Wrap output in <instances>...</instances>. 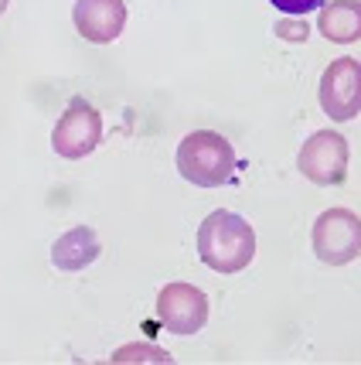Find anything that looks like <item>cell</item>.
I'll return each instance as SVG.
<instances>
[{"label": "cell", "mask_w": 361, "mask_h": 365, "mask_svg": "<svg viewBox=\"0 0 361 365\" xmlns=\"http://www.w3.org/2000/svg\"><path fill=\"white\" fill-rule=\"evenodd\" d=\"M99 140H103V113L89 99L72 96V103L65 106L51 130V150L65 160H82L99 147Z\"/></svg>", "instance_id": "277c9868"}, {"label": "cell", "mask_w": 361, "mask_h": 365, "mask_svg": "<svg viewBox=\"0 0 361 365\" xmlns=\"http://www.w3.org/2000/svg\"><path fill=\"white\" fill-rule=\"evenodd\" d=\"M177 175L194 188H221L236 178V147L215 130H191L184 140L177 143Z\"/></svg>", "instance_id": "7a4b0ae2"}, {"label": "cell", "mask_w": 361, "mask_h": 365, "mask_svg": "<svg viewBox=\"0 0 361 365\" xmlns=\"http://www.w3.org/2000/svg\"><path fill=\"white\" fill-rule=\"evenodd\" d=\"M320 110L328 113L334 123H347L361 113V62L358 58H334L320 72L317 86Z\"/></svg>", "instance_id": "8992f818"}, {"label": "cell", "mask_w": 361, "mask_h": 365, "mask_svg": "<svg viewBox=\"0 0 361 365\" xmlns=\"http://www.w3.org/2000/svg\"><path fill=\"white\" fill-rule=\"evenodd\" d=\"M7 7H11V0H0V14H4V11H7Z\"/></svg>", "instance_id": "5bb4252c"}, {"label": "cell", "mask_w": 361, "mask_h": 365, "mask_svg": "<svg viewBox=\"0 0 361 365\" xmlns=\"http://www.w3.org/2000/svg\"><path fill=\"white\" fill-rule=\"evenodd\" d=\"M211 314V301L208 294L198 290L194 284L174 280L164 284L157 294V321L174 334H198L208 324Z\"/></svg>", "instance_id": "52a82bcc"}, {"label": "cell", "mask_w": 361, "mask_h": 365, "mask_svg": "<svg viewBox=\"0 0 361 365\" xmlns=\"http://www.w3.org/2000/svg\"><path fill=\"white\" fill-rule=\"evenodd\" d=\"M126 17L130 11L123 0H75L72 4V24L93 45L116 41L126 31Z\"/></svg>", "instance_id": "ba28073f"}, {"label": "cell", "mask_w": 361, "mask_h": 365, "mask_svg": "<svg viewBox=\"0 0 361 365\" xmlns=\"http://www.w3.org/2000/svg\"><path fill=\"white\" fill-rule=\"evenodd\" d=\"M198 256L215 273H242L256 259V229L239 212L215 208L198 225Z\"/></svg>", "instance_id": "6da1fadb"}, {"label": "cell", "mask_w": 361, "mask_h": 365, "mask_svg": "<svg viewBox=\"0 0 361 365\" xmlns=\"http://www.w3.org/2000/svg\"><path fill=\"white\" fill-rule=\"evenodd\" d=\"M347 160H351V147H347L345 133H338V130H317L300 147L297 168L310 185L334 188V185H341L347 178Z\"/></svg>", "instance_id": "5b68a950"}, {"label": "cell", "mask_w": 361, "mask_h": 365, "mask_svg": "<svg viewBox=\"0 0 361 365\" xmlns=\"http://www.w3.org/2000/svg\"><path fill=\"white\" fill-rule=\"evenodd\" d=\"M113 365H171L174 355L167 349H160L154 341H130L113 351Z\"/></svg>", "instance_id": "8fae6325"}, {"label": "cell", "mask_w": 361, "mask_h": 365, "mask_svg": "<svg viewBox=\"0 0 361 365\" xmlns=\"http://www.w3.org/2000/svg\"><path fill=\"white\" fill-rule=\"evenodd\" d=\"M103 253V242L95 236L93 225H72L68 232L51 242V263L62 273H79L85 267H93Z\"/></svg>", "instance_id": "9c48e42d"}, {"label": "cell", "mask_w": 361, "mask_h": 365, "mask_svg": "<svg viewBox=\"0 0 361 365\" xmlns=\"http://www.w3.org/2000/svg\"><path fill=\"white\" fill-rule=\"evenodd\" d=\"M273 31L280 41H293V45H303L307 38H310V24L303 21V17H286L283 14L276 24H273Z\"/></svg>", "instance_id": "7c38bea8"}, {"label": "cell", "mask_w": 361, "mask_h": 365, "mask_svg": "<svg viewBox=\"0 0 361 365\" xmlns=\"http://www.w3.org/2000/svg\"><path fill=\"white\" fill-rule=\"evenodd\" d=\"M317 34L334 45L361 41V0H330L317 11Z\"/></svg>", "instance_id": "30bf717a"}, {"label": "cell", "mask_w": 361, "mask_h": 365, "mask_svg": "<svg viewBox=\"0 0 361 365\" xmlns=\"http://www.w3.org/2000/svg\"><path fill=\"white\" fill-rule=\"evenodd\" d=\"M276 11H283L286 17H307L314 14V11H320L328 0H269Z\"/></svg>", "instance_id": "4fadbf2b"}, {"label": "cell", "mask_w": 361, "mask_h": 365, "mask_svg": "<svg viewBox=\"0 0 361 365\" xmlns=\"http://www.w3.org/2000/svg\"><path fill=\"white\" fill-rule=\"evenodd\" d=\"M314 256L328 267H347L361 256V219L351 208H324L310 229Z\"/></svg>", "instance_id": "3957f363"}]
</instances>
